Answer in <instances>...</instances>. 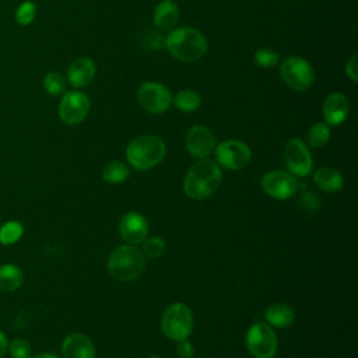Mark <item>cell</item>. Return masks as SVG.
<instances>
[{"mask_svg": "<svg viewBox=\"0 0 358 358\" xmlns=\"http://www.w3.org/2000/svg\"><path fill=\"white\" fill-rule=\"evenodd\" d=\"M222 172L217 162L211 159H200L193 164L183 180V190L187 197L203 200L213 196L221 186Z\"/></svg>", "mask_w": 358, "mask_h": 358, "instance_id": "1", "label": "cell"}, {"mask_svg": "<svg viewBox=\"0 0 358 358\" xmlns=\"http://www.w3.org/2000/svg\"><path fill=\"white\" fill-rule=\"evenodd\" d=\"M164 43L175 59L185 63L196 62L207 52L206 36L192 27H180L171 31Z\"/></svg>", "mask_w": 358, "mask_h": 358, "instance_id": "2", "label": "cell"}, {"mask_svg": "<svg viewBox=\"0 0 358 358\" xmlns=\"http://www.w3.org/2000/svg\"><path fill=\"white\" fill-rule=\"evenodd\" d=\"M165 152V143L159 137L151 134L133 138L126 148L127 161L138 171H147L159 164L164 159Z\"/></svg>", "mask_w": 358, "mask_h": 358, "instance_id": "3", "label": "cell"}, {"mask_svg": "<svg viewBox=\"0 0 358 358\" xmlns=\"http://www.w3.org/2000/svg\"><path fill=\"white\" fill-rule=\"evenodd\" d=\"M144 255L134 245H122L116 248L108 260L110 275L122 282L138 278L144 271Z\"/></svg>", "mask_w": 358, "mask_h": 358, "instance_id": "4", "label": "cell"}, {"mask_svg": "<svg viewBox=\"0 0 358 358\" xmlns=\"http://www.w3.org/2000/svg\"><path fill=\"white\" fill-rule=\"evenodd\" d=\"M161 330L173 341L187 338L193 330V315L190 308L182 302L169 305L162 313Z\"/></svg>", "mask_w": 358, "mask_h": 358, "instance_id": "5", "label": "cell"}, {"mask_svg": "<svg viewBox=\"0 0 358 358\" xmlns=\"http://www.w3.org/2000/svg\"><path fill=\"white\" fill-rule=\"evenodd\" d=\"M245 343L248 351L255 358H274L278 345L274 330L263 322H257L249 327Z\"/></svg>", "mask_w": 358, "mask_h": 358, "instance_id": "6", "label": "cell"}, {"mask_svg": "<svg viewBox=\"0 0 358 358\" xmlns=\"http://www.w3.org/2000/svg\"><path fill=\"white\" fill-rule=\"evenodd\" d=\"M280 73L285 84L295 91H306L315 80L310 64L299 56H288L281 62Z\"/></svg>", "mask_w": 358, "mask_h": 358, "instance_id": "7", "label": "cell"}, {"mask_svg": "<svg viewBox=\"0 0 358 358\" xmlns=\"http://www.w3.org/2000/svg\"><path fill=\"white\" fill-rule=\"evenodd\" d=\"M137 99L143 109L152 115L164 113L172 103V95L166 87L159 83H143L137 91Z\"/></svg>", "mask_w": 358, "mask_h": 358, "instance_id": "8", "label": "cell"}, {"mask_svg": "<svg viewBox=\"0 0 358 358\" xmlns=\"http://www.w3.org/2000/svg\"><path fill=\"white\" fill-rule=\"evenodd\" d=\"M250 148L239 140H227L217 145L215 158L217 162L231 171H239L245 168L250 161Z\"/></svg>", "mask_w": 358, "mask_h": 358, "instance_id": "9", "label": "cell"}, {"mask_svg": "<svg viewBox=\"0 0 358 358\" xmlns=\"http://www.w3.org/2000/svg\"><path fill=\"white\" fill-rule=\"evenodd\" d=\"M264 193L275 200H287L299 190V183L294 175L284 171H270L262 178Z\"/></svg>", "mask_w": 358, "mask_h": 358, "instance_id": "10", "label": "cell"}, {"mask_svg": "<svg viewBox=\"0 0 358 358\" xmlns=\"http://www.w3.org/2000/svg\"><path fill=\"white\" fill-rule=\"evenodd\" d=\"M90 112V99L80 91L64 92L59 105V117L63 123L74 126L81 123Z\"/></svg>", "mask_w": 358, "mask_h": 358, "instance_id": "11", "label": "cell"}, {"mask_svg": "<svg viewBox=\"0 0 358 358\" xmlns=\"http://www.w3.org/2000/svg\"><path fill=\"white\" fill-rule=\"evenodd\" d=\"M284 158L291 173L303 178L312 172V157L309 148L301 138H291L287 141Z\"/></svg>", "mask_w": 358, "mask_h": 358, "instance_id": "12", "label": "cell"}, {"mask_svg": "<svg viewBox=\"0 0 358 358\" xmlns=\"http://www.w3.org/2000/svg\"><path fill=\"white\" fill-rule=\"evenodd\" d=\"M119 234L129 245H138L147 239L148 222L140 213L130 211L120 218Z\"/></svg>", "mask_w": 358, "mask_h": 358, "instance_id": "13", "label": "cell"}, {"mask_svg": "<svg viewBox=\"0 0 358 358\" xmlns=\"http://www.w3.org/2000/svg\"><path fill=\"white\" fill-rule=\"evenodd\" d=\"M186 148L193 157L206 158L215 148V137L206 126L196 124L186 134Z\"/></svg>", "mask_w": 358, "mask_h": 358, "instance_id": "14", "label": "cell"}, {"mask_svg": "<svg viewBox=\"0 0 358 358\" xmlns=\"http://www.w3.org/2000/svg\"><path fill=\"white\" fill-rule=\"evenodd\" d=\"M62 352L64 358H95V347L92 341L81 334H69L62 344Z\"/></svg>", "mask_w": 358, "mask_h": 358, "instance_id": "15", "label": "cell"}, {"mask_svg": "<svg viewBox=\"0 0 358 358\" xmlns=\"http://www.w3.org/2000/svg\"><path fill=\"white\" fill-rule=\"evenodd\" d=\"M348 109H350V103L347 96L340 92H334L324 99L322 110L327 124L338 126L345 120L348 115Z\"/></svg>", "mask_w": 358, "mask_h": 358, "instance_id": "16", "label": "cell"}, {"mask_svg": "<svg viewBox=\"0 0 358 358\" xmlns=\"http://www.w3.org/2000/svg\"><path fill=\"white\" fill-rule=\"evenodd\" d=\"M95 76V63L90 57H78L71 62L67 69V80L76 87L81 88L88 85Z\"/></svg>", "mask_w": 358, "mask_h": 358, "instance_id": "17", "label": "cell"}, {"mask_svg": "<svg viewBox=\"0 0 358 358\" xmlns=\"http://www.w3.org/2000/svg\"><path fill=\"white\" fill-rule=\"evenodd\" d=\"M179 20V7L173 0H162L154 10V24L159 29H171Z\"/></svg>", "mask_w": 358, "mask_h": 358, "instance_id": "18", "label": "cell"}, {"mask_svg": "<svg viewBox=\"0 0 358 358\" xmlns=\"http://www.w3.org/2000/svg\"><path fill=\"white\" fill-rule=\"evenodd\" d=\"M313 182L319 189L329 193H334L343 187L344 178L337 169L326 166V168L317 169L313 173Z\"/></svg>", "mask_w": 358, "mask_h": 358, "instance_id": "19", "label": "cell"}, {"mask_svg": "<svg viewBox=\"0 0 358 358\" xmlns=\"http://www.w3.org/2000/svg\"><path fill=\"white\" fill-rule=\"evenodd\" d=\"M264 317L274 327H288L295 320V312L285 303H274L267 308Z\"/></svg>", "mask_w": 358, "mask_h": 358, "instance_id": "20", "label": "cell"}, {"mask_svg": "<svg viewBox=\"0 0 358 358\" xmlns=\"http://www.w3.org/2000/svg\"><path fill=\"white\" fill-rule=\"evenodd\" d=\"M24 281V274L20 267L14 264H1L0 266V291L11 292L21 287Z\"/></svg>", "mask_w": 358, "mask_h": 358, "instance_id": "21", "label": "cell"}, {"mask_svg": "<svg viewBox=\"0 0 358 358\" xmlns=\"http://www.w3.org/2000/svg\"><path fill=\"white\" fill-rule=\"evenodd\" d=\"M129 176H130L129 168L123 162H119V161H112V162L106 164L102 171L103 180L110 185L123 183L127 180Z\"/></svg>", "mask_w": 358, "mask_h": 358, "instance_id": "22", "label": "cell"}, {"mask_svg": "<svg viewBox=\"0 0 358 358\" xmlns=\"http://www.w3.org/2000/svg\"><path fill=\"white\" fill-rule=\"evenodd\" d=\"M172 102L182 112H194L201 105V98L196 91L183 90L179 91L175 98H172Z\"/></svg>", "mask_w": 358, "mask_h": 358, "instance_id": "23", "label": "cell"}, {"mask_svg": "<svg viewBox=\"0 0 358 358\" xmlns=\"http://www.w3.org/2000/svg\"><path fill=\"white\" fill-rule=\"evenodd\" d=\"M330 138V127L324 122H317L313 126H310L308 131V144L312 148H320L323 147Z\"/></svg>", "mask_w": 358, "mask_h": 358, "instance_id": "24", "label": "cell"}, {"mask_svg": "<svg viewBox=\"0 0 358 358\" xmlns=\"http://www.w3.org/2000/svg\"><path fill=\"white\" fill-rule=\"evenodd\" d=\"M24 234V227L18 221H7L0 227V243L13 245L21 239Z\"/></svg>", "mask_w": 358, "mask_h": 358, "instance_id": "25", "label": "cell"}, {"mask_svg": "<svg viewBox=\"0 0 358 358\" xmlns=\"http://www.w3.org/2000/svg\"><path fill=\"white\" fill-rule=\"evenodd\" d=\"M43 87L50 95H60L66 90V80L57 71H50L43 77Z\"/></svg>", "mask_w": 358, "mask_h": 358, "instance_id": "26", "label": "cell"}, {"mask_svg": "<svg viewBox=\"0 0 358 358\" xmlns=\"http://www.w3.org/2000/svg\"><path fill=\"white\" fill-rule=\"evenodd\" d=\"M35 15H36V4L31 0H25L18 6L15 11V21L18 25L25 27L35 20Z\"/></svg>", "mask_w": 358, "mask_h": 358, "instance_id": "27", "label": "cell"}, {"mask_svg": "<svg viewBox=\"0 0 358 358\" xmlns=\"http://www.w3.org/2000/svg\"><path fill=\"white\" fill-rule=\"evenodd\" d=\"M165 248H166L165 241L159 236H154V238L143 241L141 253L150 259H155V257H159L165 252Z\"/></svg>", "mask_w": 358, "mask_h": 358, "instance_id": "28", "label": "cell"}, {"mask_svg": "<svg viewBox=\"0 0 358 358\" xmlns=\"http://www.w3.org/2000/svg\"><path fill=\"white\" fill-rule=\"evenodd\" d=\"M253 60L257 66L263 67V69H271L274 67L280 59H278V55L271 50V49H267V48H262V49H257L255 52V56H253Z\"/></svg>", "mask_w": 358, "mask_h": 358, "instance_id": "29", "label": "cell"}, {"mask_svg": "<svg viewBox=\"0 0 358 358\" xmlns=\"http://www.w3.org/2000/svg\"><path fill=\"white\" fill-rule=\"evenodd\" d=\"M298 203H299V206L303 210L310 211V213H315V211H317L320 208L319 197L313 192L308 190L305 186H303V190L301 192V194L298 197Z\"/></svg>", "mask_w": 358, "mask_h": 358, "instance_id": "30", "label": "cell"}, {"mask_svg": "<svg viewBox=\"0 0 358 358\" xmlns=\"http://www.w3.org/2000/svg\"><path fill=\"white\" fill-rule=\"evenodd\" d=\"M7 350L10 351L11 358H31V347L24 338H14Z\"/></svg>", "mask_w": 358, "mask_h": 358, "instance_id": "31", "label": "cell"}, {"mask_svg": "<svg viewBox=\"0 0 358 358\" xmlns=\"http://www.w3.org/2000/svg\"><path fill=\"white\" fill-rule=\"evenodd\" d=\"M176 352L180 358H192L194 355V348L193 345L187 341V338L185 340H180L178 341V345H176Z\"/></svg>", "mask_w": 358, "mask_h": 358, "instance_id": "32", "label": "cell"}, {"mask_svg": "<svg viewBox=\"0 0 358 358\" xmlns=\"http://www.w3.org/2000/svg\"><path fill=\"white\" fill-rule=\"evenodd\" d=\"M357 70H358V67H357V55L354 53L348 60H347V64H345V73H347V76L354 81V83H357Z\"/></svg>", "mask_w": 358, "mask_h": 358, "instance_id": "33", "label": "cell"}, {"mask_svg": "<svg viewBox=\"0 0 358 358\" xmlns=\"http://www.w3.org/2000/svg\"><path fill=\"white\" fill-rule=\"evenodd\" d=\"M7 348H8V341H7V337L6 334L0 330V358H3L7 352Z\"/></svg>", "mask_w": 358, "mask_h": 358, "instance_id": "34", "label": "cell"}, {"mask_svg": "<svg viewBox=\"0 0 358 358\" xmlns=\"http://www.w3.org/2000/svg\"><path fill=\"white\" fill-rule=\"evenodd\" d=\"M31 358H57V357L53 355V354H39V355H35V357H31Z\"/></svg>", "mask_w": 358, "mask_h": 358, "instance_id": "35", "label": "cell"}, {"mask_svg": "<svg viewBox=\"0 0 358 358\" xmlns=\"http://www.w3.org/2000/svg\"><path fill=\"white\" fill-rule=\"evenodd\" d=\"M150 358H159V357H157V355H152V357H150Z\"/></svg>", "mask_w": 358, "mask_h": 358, "instance_id": "36", "label": "cell"}]
</instances>
